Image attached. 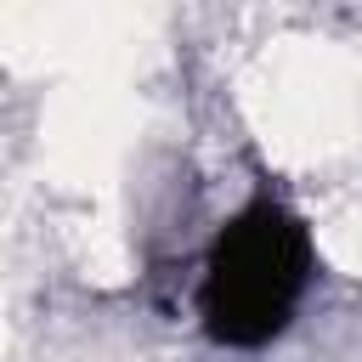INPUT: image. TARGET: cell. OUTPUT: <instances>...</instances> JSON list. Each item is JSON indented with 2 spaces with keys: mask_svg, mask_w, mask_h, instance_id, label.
Listing matches in <instances>:
<instances>
[{
  "mask_svg": "<svg viewBox=\"0 0 362 362\" xmlns=\"http://www.w3.org/2000/svg\"><path fill=\"white\" fill-rule=\"evenodd\" d=\"M311 277V243H305V226L277 204V198H255L243 215L226 221V232L215 238L209 249V266H204V328L209 339L221 345H266L300 288Z\"/></svg>",
  "mask_w": 362,
  "mask_h": 362,
  "instance_id": "1",
  "label": "cell"
}]
</instances>
